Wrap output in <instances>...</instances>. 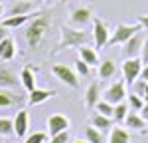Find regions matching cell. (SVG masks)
Wrapping results in <instances>:
<instances>
[{
    "instance_id": "5",
    "label": "cell",
    "mask_w": 148,
    "mask_h": 143,
    "mask_svg": "<svg viewBox=\"0 0 148 143\" xmlns=\"http://www.w3.org/2000/svg\"><path fill=\"white\" fill-rule=\"evenodd\" d=\"M93 44H95V50H103V48L109 44V38H111V32H109V24L103 22L101 18H93Z\"/></svg>"
},
{
    "instance_id": "20",
    "label": "cell",
    "mask_w": 148,
    "mask_h": 143,
    "mask_svg": "<svg viewBox=\"0 0 148 143\" xmlns=\"http://www.w3.org/2000/svg\"><path fill=\"white\" fill-rule=\"evenodd\" d=\"M116 72H119V68H116L114 60H103L99 64V78L101 80H111L116 76Z\"/></svg>"
},
{
    "instance_id": "42",
    "label": "cell",
    "mask_w": 148,
    "mask_h": 143,
    "mask_svg": "<svg viewBox=\"0 0 148 143\" xmlns=\"http://www.w3.org/2000/svg\"><path fill=\"white\" fill-rule=\"evenodd\" d=\"M0 16H4V8H2V4H0Z\"/></svg>"
},
{
    "instance_id": "14",
    "label": "cell",
    "mask_w": 148,
    "mask_h": 143,
    "mask_svg": "<svg viewBox=\"0 0 148 143\" xmlns=\"http://www.w3.org/2000/svg\"><path fill=\"white\" fill-rule=\"evenodd\" d=\"M99 101H101V87L97 82H93L89 83V87L85 92V106H87V109H95Z\"/></svg>"
},
{
    "instance_id": "22",
    "label": "cell",
    "mask_w": 148,
    "mask_h": 143,
    "mask_svg": "<svg viewBox=\"0 0 148 143\" xmlns=\"http://www.w3.org/2000/svg\"><path fill=\"white\" fill-rule=\"evenodd\" d=\"M83 135H85V141L87 143H107L105 133L99 131L95 125H87V127L83 129Z\"/></svg>"
},
{
    "instance_id": "23",
    "label": "cell",
    "mask_w": 148,
    "mask_h": 143,
    "mask_svg": "<svg viewBox=\"0 0 148 143\" xmlns=\"http://www.w3.org/2000/svg\"><path fill=\"white\" fill-rule=\"evenodd\" d=\"M107 143H130V133L125 127L116 125V127L111 129V135H109V141Z\"/></svg>"
},
{
    "instance_id": "26",
    "label": "cell",
    "mask_w": 148,
    "mask_h": 143,
    "mask_svg": "<svg viewBox=\"0 0 148 143\" xmlns=\"http://www.w3.org/2000/svg\"><path fill=\"white\" fill-rule=\"evenodd\" d=\"M126 115H128V103H125V101L116 103V106H114V113H113V121H116V123H125Z\"/></svg>"
},
{
    "instance_id": "27",
    "label": "cell",
    "mask_w": 148,
    "mask_h": 143,
    "mask_svg": "<svg viewBox=\"0 0 148 143\" xmlns=\"http://www.w3.org/2000/svg\"><path fill=\"white\" fill-rule=\"evenodd\" d=\"M14 133V119L0 117V137H8Z\"/></svg>"
},
{
    "instance_id": "10",
    "label": "cell",
    "mask_w": 148,
    "mask_h": 143,
    "mask_svg": "<svg viewBox=\"0 0 148 143\" xmlns=\"http://www.w3.org/2000/svg\"><path fill=\"white\" fill-rule=\"evenodd\" d=\"M69 129V117L63 113H53L47 117V135L53 137L57 133H63Z\"/></svg>"
},
{
    "instance_id": "16",
    "label": "cell",
    "mask_w": 148,
    "mask_h": 143,
    "mask_svg": "<svg viewBox=\"0 0 148 143\" xmlns=\"http://www.w3.org/2000/svg\"><path fill=\"white\" fill-rule=\"evenodd\" d=\"M32 10H36V4L32 0H16L10 8V16H30Z\"/></svg>"
},
{
    "instance_id": "34",
    "label": "cell",
    "mask_w": 148,
    "mask_h": 143,
    "mask_svg": "<svg viewBox=\"0 0 148 143\" xmlns=\"http://www.w3.org/2000/svg\"><path fill=\"white\" fill-rule=\"evenodd\" d=\"M140 60H142V64H148V34H146V38H144V44H142Z\"/></svg>"
},
{
    "instance_id": "43",
    "label": "cell",
    "mask_w": 148,
    "mask_h": 143,
    "mask_svg": "<svg viewBox=\"0 0 148 143\" xmlns=\"http://www.w3.org/2000/svg\"><path fill=\"white\" fill-rule=\"evenodd\" d=\"M4 143H14V141H4Z\"/></svg>"
},
{
    "instance_id": "12",
    "label": "cell",
    "mask_w": 148,
    "mask_h": 143,
    "mask_svg": "<svg viewBox=\"0 0 148 143\" xmlns=\"http://www.w3.org/2000/svg\"><path fill=\"white\" fill-rule=\"evenodd\" d=\"M28 129H30V113L26 109H20L14 115V133L16 137H26Z\"/></svg>"
},
{
    "instance_id": "3",
    "label": "cell",
    "mask_w": 148,
    "mask_h": 143,
    "mask_svg": "<svg viewBox=\"0 0 148 143\" xmlns=\"http://www.w3.org/2000/svg\"><path fill=\"white\" fill-rule=\"evenodd\" d=\"M142 30V26L140 24H116V28H114V32L111 34L109 38V44L107 46H123L126 40H130L132 36L140 32Z\"/></svg>"
},
{
    "instance_id": "36",
    "label": "cell",
    "mask_w": 148,
    "mask_h": 143,
    "mask_svg": "<svg viewBox=\"0 0 148 143\" xmlns=\"http://www.w3.org/2000/svg\"><path fill=\"white\" fill-rule=\"evenodd\" d=\"M140 117L148 123V103H144V106H142V109H140Z\"/></svg>"
},
{
    "instance_id": "25",
    "label": "cell",
    "mask_w": 148,
    "mask_h": 143,
    "mask_svg": "<svg viewBox=\"0 0 148 143\" xmlns=\"http://www.w3.org/2000/svg\"><path fill=\"white\" fill-rule=\"evenodd\" d=\"M28 22H30V16H6L0 24L10 30V28H20V26H24Z\"/></svg>"
},
{
    "instance_id": "28",
    "label": "cell",
    "mask_w": 148,
    "mask_h": 143,
    "mask_svg": "<svg viewBox=\"0 0 148 143\" xmlns=\"http://www.w3.org/2000/svg\"><path fill=\"white\" fill-rule=\"evenodd\" d=\"M95 109H97L101 115H107V117H113V113H114V106L109 103V101H105V99H101V101L95 106Z\"/></svg>"
},
{
    "instance_id": "41",
    "label": "cell",
    "mask_w": 148,
    "mask_h": 143,
    "mask_svg": "<svg viewBox=\"0 0 148 143\" xmlns=\"http://www.w3.org/2000/svg\"><path fill=\"white\" fill-rule=\"evenodd\" d=\"M46 4H53V2H57V0H44Z\"/></svg>"
},
{
    "instance_id": "24",
    "label": "cell",
    "mask_w": 148,
    "mask_h": 143,
    "mask_svg": "<svg viewBox=\"0 0 148 143\" xmlns=\"http://www.w3.org/2000/svg\"><path fill=\"white\" fill-rule=\"evenodd\" d=\"M91 125H95L99 131H103V133H107V131H111V127H113V117H107V115H101L99 111L95 113L91 117Z\"/></svg>"
},
{
    "instance_id": "38",
    "label": "cell",
    "mask_w": 148,
    "mask_h": 143,
    "mask_svg": "<svg viewBox=\"0 0 148 143\" xmlns=\"http://www.w3.org/2000/svg\"><path fill=\"white\" fill-rule=\"evenodd\" d=\"M140 78H142L144 82H148V64L142 68V72H140Z\"/></svg>"
},
{
    "instance_id": "44",
    "label": "cell",
    "mask_w": 148,
    "mask_h": 143,
    "mask_svg": "<svg viewBox=\"0 0 148 143\" xmlns=\"http://www.w3.org/2000/svg\"><path fill=\"white\" fill-rule=\"evenodd\" d=\"M0 143H4V141H2V139H0Z\"/></svg>"
},
{
    "instance_id": "19",
    "label": "cell",
    "mask_w": 148,
    "mask_h": 143,
    "mask_svg": "<svg viewBox=\"0 0 148 143\" xmlns=\"http://www.w3.org/2000/svg\"><path fill=\"white\" fill-rule=\"evenodd\" d=\"M14 56H16V42L8 36V38H4L0 42V60L2 62H10Z\"/></svg>"
},
{
    "instance_id": "35",
    "label": "cell",
    "mask_w": 148,
    "mask_h": 143,
    "mask_svg": "<svg viewBox=\"0 0 148 143\" xmlns=\"http://www.w3.org/2000/svg\"><path fill=\"white\" fill-rule=\"evenodd\" d=\"M138 24H140V26H142V28H144V30L148 32V14H142V16H138Z\"/></svg>"
},
{
    "instance_id": "18",
    "label": "cell",
    "mask_w": 148,
    "mask_h": 143,
    "mask_svg": "<svg viewBox=\"0 0 148 143\" xmlns=\"http://www.w3.org/2000/svg\"><path fill=\"white\" fill-rule=\"evenodd\" d=\"M79 50V58L87 64V66H99L101 64V60H99V54H97V50L93 46H81V48H77Z\"/></svg>"
},
{
    "instance_id": "2",
    "label": "cell",
    "mask_w": 148,
    "mask_h": 143,
    "mask_svg": "<svg viewBox=\"0 0 148 143\" xmlns=\"http://www.w3.org/2000/svg\"><path fill=\"white\" fill-rule=\"evenodd\" d=\"M93 42V34L85 28H73V26H61L59 30V46L57 50H71V48L89 46Z\"/></svg>"
},
{
    "instance_id": "45",
    "label": "cell",
    "mask_w": 148,
    "mask_h": 143,
    "mask_svg": "<svg viewBox=\"0 0 148 143\" xmlns=\"http://www.w3.org/2000/svg\"><path fill=\"white\" fill-rule=\"evenodd\" d=\"M0 4H2V0H0Z\"/></svg>"
},
{
    "instance_id": "40",
    "label": "cell",
    "mask_w": 148,
    "mask_h": 143,
    "mask_svg": "<svg viewBox=\"0 0 148 143\" xmlns=\"http://www.w3.org/2000/svg\"><path fill=\"white\" fill-rule=\"evenodd\" d=\"M73 143H87V141H85V139H75Z\"/></svg>"
},
{
    "instance_id": "4",
    "label": "cell",
    "mask_w": 148,
    "mask_h": 143,
    "mask_svg": "<svg viewBox=\"0 0 148 143\" xmlns=\"http://www.w3.org/2000/svg\"><path fill=\"white\" fill-rule=\"evenodd\" d=\"M51 74L56 76V80H59L63 85H67L71 90L79 87V76H77V72L73 70V68H69L67 64H53L51 66Z\"/></svg>"
},
{
    "instance_id": "33",
    "label": "cell",
    "mask_w": 148,
    "mask_h": 143,
    "mask_svg": "<svg viewBox=\"0 0 148 143\" xmlns=\"http://www.w3.org/2000/svg\"><path fill=\"white\" fill-rule=\"evenodd\" d=\"M47 143H69V133L67 131H63V133H57L53 137H49V141Z\"/></svg>"
},
{
    "instance_id": "11",
    "label": "cell",
    "mask_w": 148,
    "mask_h": 143,
    "mask_svg": "<svg viewBox=\"0 0 148 143\" xmlns=\"http://www.w3.org/2000/svg\"><path fill=\"white\" fill-rule=\"evenodd\" d=\"M22 85L20 83V76H16V72L10 70L8 66L0 64V87H8V90H14Z\"/></svg>"
},
{
    "instance_id": "32",
    "label": "cell",
    "mask_w": 148,
    "mask_h": 143,
    "mask_svg": "<svg viewBox=\"0 0 148 143\" xmlns=\"http://www.w3.org/2000/svg\"><path fill=\"white\" fill-rule=\"evenodd\" d=\"M146 87H148V82H144L142 78H138L136 82L132 83V90H134V94H138L140 97L144 95V92H146Z\"/></svg>"
},
{
    "instance_id": "31",
    "label": "cell",
    "mask_w": 148,
    "mask_h": 143,
    "mask_svg": "<svg viewBox=\"0 0 148 143\" xmlns=\"http://www.w3.org/2000/svg\"><path fill=\"white\" fill-rule=\"evenodd\" d=\"M75 72H77V76H81V78H87V76L91 74V66H87V64L79 58L75 62Z\"/></svg>"
},
{
    "instance_id": "9",
    "label": "cell",
    "mask_w": 148,
    "mask_h": 143,
    "mask_svg": "<svg viewBox=\"0 0 148 143\" xmlns=\"http://www.w3.org/2000/svg\"><path fill=\"white\" fill-rule=\"evenodd\" d=\"M144 32H136L130 40H126L123 44V56L126 58H140V52H142V44H144Z\"/></svg>"
},
{
    "instance_id": "21",
    "label": "cell",
    "mask_w": 148,
    "mask_h": 143,
    "mask_svg": "<svg viewBox=\"0 0 148 143\" xmlns=\"http://www.w3.org/2000/svg\"><path fill=\"white\" fill-rule=\"evenodd\" d=\"M125 125L128 127V129H134V131H142L144 127H146V121L140 117V113L138 111H128V115H126L125 119Z\"/></svg>"
},
{
    "instance_id": "29",
    "label": "cell",
    "mask_w": 148,
    "mask_h": 143,
    "mask_svg": "<svg viewBox=\"0 0 148 143\" xmlns=\"http://www.w3.org/2000/svg\"><path fill=\"white\" fill-rule=\"evenodd\" d=\"M142 106H144V99H142L138 94H134V92L128 94V107H130L132 111H140Z\"/></svg>"
},
{
    "instance_id": "37",
    "label": "cell",
    "mask_w": 148,
    "mask_h": 143,
    "mask_svg": "<svg viewBox=\"0 0 148 143\" xmlns=\"http://www.w3.org/2000/svg\"><path fill=\"white\" fill-rule=\"evenodd\" d=\"M4 38H8V28H4V26L0 24V42H2Z\"/></svg>"
},
{
    "instance_id": "8",
    "label": "cell",
    "mask_w": 148,
    "mask_h": 143,
    "mask_svg": "<svg viewBox=\"0 0 148 143\" xmlns=\"http://www.w3.org/2000/svg\"><path fill=\"white\" fill-rule=\"evenodd\" d=\"M89 22H93V10L89 6H75L69 14V24L73 28H85Z\"/></svg>"
},
{
    "instance_id": "30",
    "label": "cell",
    "mask_w": 148,
    "mask_h": 143,
    "mask_svg": "<svg viewBox=\"0 0 148 143\" xmlns=\"http://www.w3.org/2000/svg\"><path fill=\"white\" fill-rule=\"evenodd\" d=\"M47 141V135L44 131H36L32 135H26L24 137V143H46Z\"/></svg>"
},
{
    "instance_id": "13",
    "label": "cell",
    "mask_w": 148,
    "mask_h": 143,
    "mask_svg": "<svg viewBox=\"0 0 148 143\" xmlns=\"http://www.w3.org/2000/svg\"><path fill=\"white\" fill-rule=\"evenodd\" d=\"M24 101V97L16 92H12L8 87H0V107H14L20 106Z\"/></svg>"
},
{
    "instance_id": "1",
    "label": "cell",
    "mask_w": 148,
    "mask_h": 143,
    "mask_svg": "<svg viewBox=\"0 0 148 143\" xmlns=\"http://www.w3.org/2000/svg\"><path fill=\"white\" fill-rule=\"evenodd\" d=\"M49 28H51V16L47 12H38L34 18H30L28 28L24 32V38H26L28 48L30 50H38V48L44 44Z\"/></svg>"
},
{
    "instance_id": "6",
    "label": "cell",
    "mask_w": 148,
    "mask_h": 143,
    "mask_svg": "<svg viewBox=\"0 0 148 143\" xmlns=\"http://www.w3.org/2000/svg\"><path fill=\"white\" fill-rule=\"evenodd\" d=\"M123 76H125L126 85H132L140 78V72H142V60L140 58H126L123 62Z\"/></svg>"
},
{
    "instance_id": "7",
    "label": "cell",
    "mask_w": 148,
    "mask_h": 143,
    "mask_svg": "<svg viewBox=\"0 0 148 143\" xmlns=\"http://www.w3.org/2000/svg\"><path fill=\"white\" fill-rule=\"evenodd\" d=\"M125 97H126V87H125V82H123V80H116V82L111 83V85L101 94V99L113 103V106L125 101Z\"/></svg>"
},
{
    "instance_id": "17",
    "label": "cell",
    "mask_w": 148,
    "mask_h": 143,
    "mask_svg": "<svg viewBox=\"0 0 148 143\" xmlns=\"http://www.w3.org/2000/svg\"><path fill=\"white\" fill-rule=\"evenodd\" d=\"M20 83H22V87L28 92V94L34 92L36 90V70L34 68L26 66V68L20 72Z\"/></svg>"
},
{
    "instance_id": "39",
    "label": "cell",
    "mask_w": 148,
    "mask_h": 143,
    "mask_svg": "<svg viewBox=\"0 0 148 143\" xmlns=\"http://www.w3.org/2000/svg\"><path fill=\"white\" fill-rule=\"evenodd\" d=\"M142 99H144V103H148V87H146V92H144V95H142Z\"/></svg>"
},
{
    "instance_id": "15",
    "label": "cell",
    "mask_w": 148,
    "mask_h": 143,
    "mask_svg": "<svg viewBox=\"0 0 148 143\" xmlns=\"http://www.w3.org/2000/svg\"><path fill=\"white\" fill-rule=\"evenodd\" d=\"M53 95H56V90H40V87H36L34 92L28 94V103L30 106H40V103L47 101Z\"/></svg>"
}]
</instances>
